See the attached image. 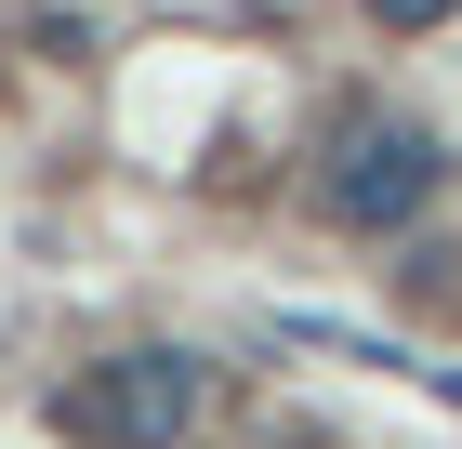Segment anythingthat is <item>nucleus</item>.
<instances>
[{
	"instance_id": "obj_1",
	"label": "nucleus",
	"mask_w": 462,
	"mask_h": 449,
	"mask_svg": "<svg viewBox=\"0 0 462 449\" xmlns=\"http://www.w3.org/2000/svg\"><path fill=\"white\" fill-rule=\"evenodd\" d=\"M53 423H67L79 449H172L185 423H199V357H106V370H79L67 397H53Z\"/></svg>"
},
{
	"instance_id": "obj_2",
	"label": "nucleus",
	"mask_w": 462,
	"mask_h": 449,
	"mask_svg": "<svg viewBox=\"0 0 462 449\" xmlns=\"http://www.w3.org/2000/svg\"><path fill=\"white\" fill-rule=\"evenodd\" d=\"M436 185H449V145H436V133H410V119H356V133L330 145V173H318V211L356 225V239H383V225H410Z\"/></svg>"
},
{
	"instance_id": "obj_3",
	"label": "nucleus",
	"mask_w": 462,
	"mask_h": 449,
	"mask_svg": "<svg viewBox=\"0 0 462 449\" xmlns=\"http://www.w3.org/2000/svg\"><path fill=\"white\" fill-rule=\"evenodd\" d=\"M462 0H370V27H396V40H423V27H449Z\"/></svg>"
}]
</instances>
